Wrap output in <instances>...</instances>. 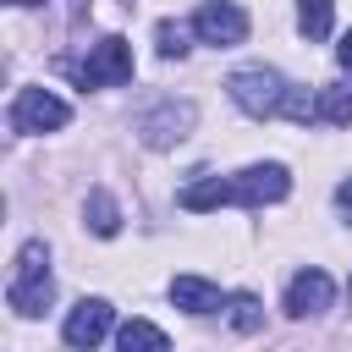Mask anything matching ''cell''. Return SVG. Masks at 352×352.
Masks as SVG:
<instances>
[{
    "label": "cell",
    "instance_id": "cell-15",
    "mask_svg": "<svg viewBox=\"0 0 352 352\" xmlns=\"http://www.w3.org/2000/svg\"><path fill=\"white\" fill-rule=\"evenodd\" d=\"M226 319H231V330H258L264 324V308H258V297L253 292H236V297H226Z\"/></svg>",
    "mask_w": 352,
    "mask_h": 352
},
{
    "label": "cell",
    "instance_id": "cell-2",
    "mask_svg": "<svg viewBox=\"0 0 352 352\" xmlns=\"http://www.w3.org/2000/svg\"><path fill=\"white\" fill-rule=\"evenodd\" d=\"M286 77L275 72V66H242V72H231L226 77V94H231V104L242 110V116H280V104H286Z\"/></svg>",
    "mask_w": 352,
    "mask_h": 352
},
{
    "label": "cell",
    "instance_id": "cell-14",
    "mask_svg": "<svg viewBox=\"0 0 352 352\" xmlns=\"http://www.w3.org/2000/svg\"><path fill=\"white\" fill-rule=\"evenodd\" d=\"M330 16H336V0H297V28H302V38H324V33H330Z\"/></svg>",
    "mask_w": 352,
    "mask_h": 352
},
{
    "label": "cell",
    "instance_id": "cell-9",
    "mask_svg": "<svg viewBox=\"0 0 352 352\" xmlns=\"http://www.w3.org/2000/svg\"><path fill=\"white\" fill-rule=\"evenodd\" d=\"M330 297H336L330 275H324V270H302V275H292V286H286V314H292V319H314V314L330 308Z\"/></svg>",
    "mask_w": 352,
    "mask_h": 352
},
{
    "label": "cell",
    "instance_id": "cell-12",
    "mask_svg": "<svg viewBox=\"0 0 352 352\" xmlns=\"http://www.w3.org/2000/svg\"><path fill=\"white\" fill-rule=\"evenodd\" d=\"M116 346H121V352H165L170 336H165L160 324H148V319H126V324L116 330Z\"/></svg>",
    "mask_w": 352,
    "mask_h": 352
},
{
    "label": "cell",
    "instance_id": "cell-13",
    "mask_svg": "<svg viewBox=\"0 0 352 352\" xmlns=\"http://www.w3.org/2000/svg\"><path fill=\"white\" fill-rule=\"evenodd\" d=\"M82 214H88V231H94V236H116V231H121V209H116V198H110L104 187L88 192Z\"/></svg>",
    "mask_w": 352,
    "mask_h": 352
},
{
    "label": "cell",
    "instance_id": "cell-6",
    "mask_svg": "<svg viewBox=\"0 0 352 352\" xmlns=\"http://www.w3.org/2000/svg\"><path fill=\"white\" fill-rule=\"evenodd\" d=\"M192 33L204 44H214V50H231V44L248 38V11L231 6V0H209V6L192 11Z\"/></svg>",
    "mask_w": 352,
    "mask_h": 352
},
{
    "label": "cell",
    "instance_id": "cell-21",
    "mask_svg": "<svg viewBox=\"0 0 352 352\" xmlns=\"http://www.w3.org/2000/svg\"><path fill=\"white\" fill-rule=\"evenodd\" d=\"M88 6H94V0H72V16H82V11H88Z\"/></svg>",
    "mask_w": 352,
    "mask_h": 352
},
{
    "label": "cell",
    "instance_id": "cell-23",
    "mask_svg": "<svg viewBox=\"0 0 352 352\" xmlns=\"http://www.w3.org/2000/svg\"><path fill=\"white\" fill-rule=\"evenodd\" d=\"M346 302H352V280H346Z\"/></svg>",
    "mask_w": 352,
    "mask_h": 352
},
{
    "label": "cell",
    "instance_id": "cell-20",
    "mask_svg": "<svg viewBox=\"0 0 352 352\" xmlns=\"http://www.w3.org/2000/svg\"><path fill=\"white\" fill-rule=\"evenodd\" d=\"M336 209L352 220V182H341V187H336Z\"/></svg>",
    "mask_w": 352,
    "mask_h": 352
},
{
    "label": "cell",
    "instance_id": "cell-10",
    "mask_svg": "<svg viewBox=\"0 0 352 352\" xmlns=\"http://www.w3.org/2000/svg\"><path fill=\"white\" fill-rule=\"evenodd\" d=\"M170 302L187 308V314H214V308H226L220 286L204 280V275H176V280H170Z\"/></svg>",
    "mask_w": 352,
    "mask_h": 352
},
{
    "label": "cell",
    "instance_id": "cell-5",
    "mask_svg": "<svg viewBox=\"0 0 352 352\" xmlns=\"http://www.w3.org/2000/svg\"><path fill=\"white\" fill-rule=\"evenodd\" d=\"M286 192H292L286 165H248V170H236V176H231V204H242V209L280 204Z\"/></svg>",
    "mask_w": 352,
    "mask_h": 352
},
{
    "label": "cell",
    "instance_id": "cell-17",
    "mask_svg": "<svg viewBox=\"0 0 352 352\" xmlns=\"http://www.w3.org/2000/svg\"><path fill=\"white\" fill-rule=\"evenodd\" d=\"M280 116H286V121H297V126H314V121H319V94H308V88H286Z\"/></svg>",
    "mask_w": 352,
    "mask_h": 352
},
{
    "label": "cell",
    "instance_id": "cell-22",
    "mask_svg": "<svg viewBox=\"0 0 352 352\" xmlns=\"http://www.w3.org/2000/svg\"><path fill=\"white\" fill-rule=\"evenodd\" d=\"M16 6H44V0H16Z\"/></svg>",
    "mask_w": 352,
    "mask_h": 352
},
{
    "label": "cell",
    "instance_id": "cell-4",
    "mask_svg": "<svg viewBox=\"0 0 352 352\" xmlns=\"http://www.w3.org/2000/svg\"><path fill=\"white\" fill-rule=\"evenodd\" d=\"M72 121V104L50 88H22L11 99V132H55Z\"/></svg>",
    "mask_w": 352,
    "mask_h": 352
},
{
    "label": "cell",
    "instance_id": "cell-18",
    "mask_svg": "<svg viewBox=\"0 0 352 352\" xmlns=\"http://www.w3.org/2000/svg\"><path fill=\"white\" fill-rule=\"evenodd\" d=\"M154 38H160V55H165V60H182V55H187V28H182V22H160Z\"/></svg>",
    "mask_w": 352,
    "mask_h": 352
},
{
    "label": "cell",
    "instance_id": "cell-16",
    "mask_svg": "<svg viewBox=\"0 0 352 352\" xmlns=\"http://www.w3.org/2000/svg\"><path fill=\"white\" fill-rule=\"evenodd\" d=\"M319 121L352 126V88H319Z\"/></svg>",
    "mask_w": 352,
    "mask_h": 352
},
{
    "label": "cell",
    "instance_id": "cell-11",
    "mask_svg": "<svg viewBox=\"0 0 352 352\" xmlns=\"http://www.w3.org/2000/svg\"><path fill=\"white\" fill-rule=\"evenodd\" d=\"M176 204H182V209H192V214L220 209V204H231V182H220V176H198V182H187V187L176 192Z\"/></svg>",
    "mask_w": 352,
    "mask_h": 352
},
{
    "label": "cell",
    "instance_id": "cell-8",
    "mask_svg": "<svg viewBox=\"0 0 352 352\" xmlns=\"http://www.w3.org/2000/svg\"><path fill=\"white\" fill-rule=\"evenodd\" d=\"M60 336H66V346H99V341L110 336V302H104V297H82V302L66 314Z\"/></svg>",
    "mask_w": 352,
    "mask_h": 352
},
{
    "label": "cell",
    "instance_id": "cell-3",
    "mask_svg": "<svg viewBox=\"0 0 352 352\" xmlns=\"http://www.w3.org/2000/svg\"><path fill=\"white\" fill-rule=\"evenodd\" d=\"M77 82L82 88H121V82H132V44L121 33H104L88 50V60L77 66Z\"/></svg>",
    "mask_w": 352,
    "mask_h": 352
},
{
    "label": "cell",
    "instance_id": "cell-7",
    "mask_svg": "<svg viewBox=\"0 0 352 352\" xmlns=\"http://www.w3.org/2000/svg\"><path fill=\"white\" fill-rule=\"evenodd\" d=\"M192 116H198V110H192L187 99H160V104L138 121V132H143L148 148H170V143H182V138L192 132Z\"/></svg>",
    "mask_w": 352,
    "mask_h": 352
},
{
    "label": "cell",
    "instance_id": "cell-19",
    "mask_svg": "<svg viewBox=\"0 0 352 352\" xmlns=\"http://www.w3.org/2000/svg\"><path fill=\"white\" fill-rule=\"evenodd\" d=\"M336 66H341V72H352V28H346V33H341V44H336Z\"/></svg>",
    "mask_w": 352,
    "mask_h": 352
},
{
    "label": "cell",
    "instance_id": "cell-1",
    "mask_svg": "<svg viewBox=\"0 0 352 352\" xmlns=\"http://www.w3.org/2000/svg\"><path fill=\"white\" fill-rule=\"evenodd\" d=\"M6 302H11L22 319H33V314H44V308L55 302V280H50V248H44V242H22L16 270H11V286H6Z\"/></svg>",
    "mask_w": 352,
    "mask_h": 352
}]
</instances>
